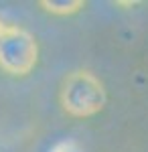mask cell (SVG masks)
<instances>
[{
  "mask_svg": "<svg viewBox=\"0 0 148 152\" xmlns=\"http://www.w3.org/2000/svg\"><path fill=\"white\" fill-rule=\"evenodd\" d=\"M51 152H79V148H77L75 142H61V144H57Z\"/></svg>",
  "mask_w": 148,
  "mask_h": 152,
  "instance_id": "obj_4",
  "label": "cell"
},
{
  "mask_svg": "<svg viewBox=\"0 0 148 152\" xmlns=\"http://www.w3.org/2000/svg\"><path fill=\"white\" fill-rule=\"evenodd\" d=\"M39 45L34 37L18 26L0 18V69L8 75H29L37 65Z\"/></svg>",
  "mask_w": 148,
  "mask_h": 152,
  "instance_id": "obj_2",
  "label": "cell"
},
{
  "mask_svg": "<svg viewBox=\"0 0 148 152\" xmlns=\"http://www.w3.org/2000/svg\"><path fill=\"white\" fill-rule=\"evenodd\" d=\"M47 12L57 14V16H67V14H75L79 12L85 2L83 0H41L39 2Z\"/></svg>",
  "mask_w": 148,
  "mask_h": 152,
  "instance_id": "obj_3",
  "label": "cell"
},
{
  "mask_svg": "<svg viewBox=\"0 0 148 152\" xmlns=\"http://www.w3.org/2000/svg\"><path fill=\"white\" fill-rule=\"evenodd\" d=\"M108 102L106 87L87 69H77L65 75L59 87V104L73 118H89L102 112Z\"/></svg>",
  "mask_w": 148,
  "mask_h": 152,
  "instance_id": "obj_1",
  "label": "cell"
}]
</instances>
